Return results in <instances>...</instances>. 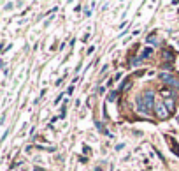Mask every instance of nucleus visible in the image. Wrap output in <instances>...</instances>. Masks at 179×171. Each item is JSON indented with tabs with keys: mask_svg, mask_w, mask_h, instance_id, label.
Masks as SVG:
<instances>
[{
	"mask_svg": "<svg viewBox=\"0 0 179 171\" xmlns=\"http://www.w3.org/2000/svg\"><path fill=\"white\" fill-rule=\"evenodd\" d=\"M168 113H170V111L167 110L165 102H158V104L155 106V115H156L158 118H168Z\"/></svg>",
	"mask_w": 179,
	"mask_h": 171,
	"instance_id": "nucleus-1",
	"label": "nucleus"
},
{
	"mask_svg": "<svg viewBox=\"0 0 179 171\" xmlns=\"http://www.w3.org/2000/svg\"><path fill=\"white\" fill-rule=\"evenodd\" d=\"M135 104H137V111H141L142 115H149V108L146 106V102H144V97L142 95H137L135 97Z\"/></svg>",
	"mask_w": 179,
	"mask_h": 171,
	"instance_id": "nucleus-2",
	"label": "nucleus"
},
{
	"mask_svg": "<svg viewBox=\"0 0 179 171\" xmlns=\"http://www.w3.org/2000/svg\"><path fill=\"white\" fill-rule=\"evenodd\" d=\"M142 97H144V102H146V106L149 108V110H153L155 108V92H151V90H147V92H144L142 94Z\"/></svg>",
	"mask_w": 179,
	"mask_h": 171,
	"instance_id": "nucleus-3",
	"label": "nucleus"
},
{
	"mask_svg": "<svg viewBox=\"0 0 179 171\" xmlns=\"http://www.w3.org/2000/svg\"><path fill=\"white\" fill-rule=\"evenodd\" d=\"M160 78H162L165 83H170V85H176V87L179 85V81L174 76H170V74H165V72H163V74H160Z\"/></svg>",
	"mask_w": 179,
	"mask_h": 171,
	"instance_id": "nucleus-4",
	"label": "nucleus"
},
{
	"mask_svg": "<svg viewBox=\"0 0 179 171\" xmlns=\"http://www.w3.org/2000/svg\"><path fill=\"white\" fill-rule=\"evenodd\" d=\"M165 106H167V110L170 111L174 108V99H165Z\"/></svg>",
	"mask_w": 179,
	"mask_h": 171,
	"instance_id": "nucleus-5",
	"label": "nucleus"
},
{
	"mask_svg": "<svg viewBox=\"0 0 179 171\" xmlns=\"http://www.w3.org/2000/svg\"><path fill=\"white\" fill-rule=\"evenodd\" d=\"M116 97H118V92H111V94L107 95V101L109 102H113V101H116Z\"/></svg>",
	"mask_w": 179,
	"mask_h": 171,
	"instance_id": "nucleus-6",
	"label": "nucleus"
},
{
	"mask_svg": "<svg viewBox=\"0 0 179 171\" xmlns=\"http://www.w3.org/2000/svg\"><path fill=\"white\" fill-rule=\"evenodd\" d=\"M162 95L165 97V99H167V97H168V99H172V92H170V90H163Z\"/></svg>",
	"mask_w": 179,
	"mask_h": 171,
	"instance_id": "nucleus-7",
	"label": "nucleus"
},
{
	"mask_svg": "<svg viewBox=\"0 0 179 171\" xmlns=\"http://www.w3.org/2000/svg\"><path fill=\"white\" fill-rule=\"evenodd\" d=\"M151 48H146V50H144V53H142V56H141V58H146V56H149V55H151Z\"/></svg>",
	"mask_w": 179,
	"mask_h": 171,
	"instance_id": "nucleus-8",
	"label": "nucleus"
},
{
	"mask_svg": "<svg viewBox=\"0 0 179 171\" xmlns=\"http://www.w3.org/2000/svg\"><path fill=\"white\" fill-rule=\"evenodd\" d=\"M147 43H156V37H155V35H149V37H147Z\"/></svg>",
	"mask_w": 179,
	"mask_h": 171,
	"instance_id": "nucleus-9",
	"label": "nucleus"
}]
</instances>
